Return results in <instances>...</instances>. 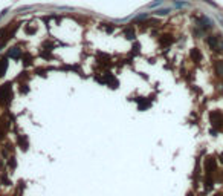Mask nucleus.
I'll return each instance as SVG.
<instances>
[{
  "label": "nucleus",
  "instance_id": "f257e3e1",
  "mask_svg": "<svg viewBox=\"0 0 223 196\" xmlns=\"http://www.w3.org/2000/svg\"><path fill=\"white\" fill-rule=\"evenodd\" d=\"M208 44L212 49H215V51H223V38H220V37H209Z\"/></svg>",
  "mask_w": 223,
  "mask_h": 196
}]
</instances>
